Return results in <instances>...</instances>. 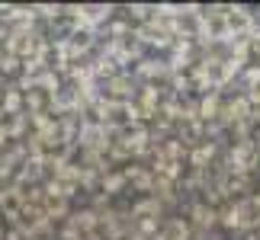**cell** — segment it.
<instances>
[{
	"mask_svg": "<svg viewBox=\"0 0 260 240\" xmlns=\"http://www.w3.org/2000/svg\"><path fill=\"white\" fill-rule=\"evenodd\" d=\"M0 240H260V13L0 10Z\"/></svg>",
	"mask_w": 260,
	"mask_h": 240,
	"instance_id": "1",
	"label": "cell"
}]
</instances>
